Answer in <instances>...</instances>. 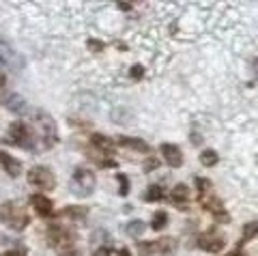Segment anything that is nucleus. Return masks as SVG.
Listing matches in <instances>:
<instances>
[{"mask_svg": "<svg viewBox=\"0 0 258 256\" xmlns=\"http://www.w3.org/2000/svg\"><path fill=\"white\" fill-rule=\"evenodd\" d=\"M224 245H226V237L220 233H203L198 237V247L203 252L215 254V252H220Z\"/></svg>", "mask_w": 258, "mask_h": 256, "instance_id": "8", "label": "nucleus"}, {"mask_svg": "<svg viewBox=\"0 0 258 256\" xmlns=\"http://www.w3.org/2000/svg\"><path fill=\"white\" fill-rule=\"evenodd\" d=\"M258 235V222H249V224H245L243 226V235H241V239H239V247L243 245V243H247V241H252V239Z\"/></svg>", "mask_w": 258, "mask_h": 256, "instance_id": "17", "label": "nucleus"}, {"mask_svg": "<svg viewBox=\"0 0 258 256\" xmlns=\"http://www.w3.org/2000/svg\"><path fill=\"white\" fill-rule=\"evenodd\" d=\"M151 254H159V239L157 241H144L138 245V256H151Z\"/></svg>", "mask_w": 258, "mask_h": 256, "instance_id": "19", "label": "nucleus"}, {"mask_svg": "<svg viewBox=\"0 0 258 256\" xmlns=\"http://www.w3.org/2000/svg\"><path fill=\"white\" fill-rule=\"evenodd\" d=\"M22 67V56L13 50L7 41H0V69L15 71Z\"/></svg>", "mask_w": 258, "mask_h": 256, "instance_id": "7", "label": "nucleus"}, {"mask_svg": "<svg viewBox=\"0 0 258 256\" xmlns=\"http://www.w3.org/2000/svg\"><path fill=\"white\" fill-rule=\"evenodd\" d=\"M0 222L5 224V226H9L11 230H24L28 226V213L26 209L22 207V203H5L3 207H0Z\"/></svg>", "mask_w": 258, "mask_h": 256, "instance_id": "1", "label": "nucleus"}, {"mask_svg": "<svg viewBox=\"0 0 258 256\" xmlns=\"http://www.w3.org/2000/svg\"><path fill=\"white\" fill-rule=\"evenodd\" d=\"M196 187H198L200 194H207V191L211 189V183H209L207 179H203V177H198V179H196Z\"/></svg>", "mask_w": 258, "mask_h": 256, "instance_id": "25", "label": "nucleus"}, {"mask_svg": "<svg viewBox=\"0 0 258 256\" xmlns=\"http://www.w3.org/2000/svg\"><path fill=\"white\" fill-rule=\"evenodd\" d=\"M3 106L9 110V112H15V114H22V116H26V114H32L30 112V106H28V101L22 97V95L18 93H9V95H5L3 99Z\"/></svg>", "mask_w": 258, "mask_h": 256, "instance_id": "9", "label": "nucleus"}, {"mask_svg": "<svg viewBox=\"0 0 258 256\" xmlns=\"http://www.w3.org/2000/svg\"><path fill=\"white\" fill-rule=\"evenodd\" d=\"M24 254H26L24 250H9V252H5L3 256H24Z\"/></svg>", "mask_w": 258, "mask_h": 256, "instance_id": "29", "label": "nucleus"}, {"mask_svg": "<svg viewBox=\"0 0 258 256\" xmlns=\"http://www.w3.org/2000/svg\"><path fill=\"white\" fill-rule=\"evenodd\" d=\"M110 256H132V254H129V250H125V247H120V250L112 247V250H110Z\"/></svg>", "mask_w": 258, "mask_h": 256, "instance_id": "27", "label": "nucleus"}, {"mask_svg": "<svg viewBox=\"0 0 258 256\" xmlns=\"http://www.w3.org/2000/svg\"><path fill=\"white\" fill-rule=\"evenodd\" d=\"M47 243H50L52 247H56V250H64V247H71L76 241V235L71 233L69 228L64 226H50L47 228Z\"/></svg>", "mask_w": 258, "mask_h": 256, "instance_id": "5", "label": "nucleus"}, {"mask_svg": "<svg viewBox=\"0 0 258 256\" xmlns=\"http://www.w3.org/2000/svg\"><path fill=\"white\" fill-rule=\"evenodd\" d=\"M159 166V162H157V159H147V164H144V170H147V172H151L153 170V168H157Z\"/></svg>", "mask_w": 258, "mask_h": 256, "instance_id": "28", "label": "nucleus"}, {"mask_svg": "<svg viewBox=\"0 0 258 256\" xmlns=\"http://www.w3.org/2000/svg\"><path fill=\"white\" fill-rule=\"evenodd\" d=\"M217 162H220V155H217L213 149H205L203 153H200V164H203V166L211 168V166H215Z\"/></svg>", "mask_w": 258, "mask_h": 256, "instance_id": "20", "label": "nucleus"}, {"mask_svg": "<svg viewBox=\"0 0 258 256\" xmlns=\"http://www.w3.org/2000/svg\"><path fill=\"white\" fill-rule=\"evenodd\" d=\"M118 191H120V196H127L129 194V177L127 174H118Z\"/></svg>", "mask_w": 258, "mask_h": 256, "instance_id": "23", "label": "nucleus"}, {"mask_svg": "<svg viewBox=\"0 0 258 256\" xmlns=\"http://www.w3.org/2000/svg\"><path fill=\"white\" fill-rule=\"evenodd\" d=\"M166 224H168V213L166 211H157L155 215H153V220H151V228L153 230H161V228H166Z\"/></svg>", "mask_w": 258, "mask_h": 256, "instance_id": "22", "label": "nucleus"}, {"mask_svg": "<svg viewBox=\"0 0 258 256\" xmlns=\"http://www.w3.org/2000/svg\"><path fill=\"white\" fill-rule=\"evenodd\" d=\"M116 142H118L120 147H125V149L138 151V153H149V151H151V147H149L144 140H140V138H129V136H118Z\"/></svg>", "mask_w": 258, "mask_h": 256, "instance_id": "14", "label": "nucleus"}, {"mask_svg": "<svg viewBox=\"0 0 258 256\" xmlns=\"http://www.w3.org/2000/svg\"><path fill=\"white\" fill-rule=\"evenodd\" d=\"M28 183L30 185H35V187H39V189L50 191V189L56 187V177H54V172L50 170V168L35 166V168H30L28 170Z\"/></svg>", "mask_w": 258, "mask_h": 256, "instance_id": "4", "label": "nucleus"}, {"mask_svg": "<svg viewBox=\"0 0 258 256\" xmlns=\"http://www.w3.org/2000/svg\"><path fill=\"white\" fill-rule=\"evenodd\" d=\"M60 213L67 220H84L88 215V209H86V207H82V205H69V207H64Z\"/></svg>", "mask_w": 258, "mask_h": 256, "instance_id": "16", "label": "nucleus"}, {"mask_svg": "<svg viewBox=\"0 0 258 256\" xmlns=\"http://www.w3.org/2000/svg\"><path fill=\"white\" fill-rule=\"evenodd\" d=\"M86 45H88V50H91V52H101L103 47H106V43L99 41V39H88Z\"/></svg>", "mask_w": 258, "mask_h": 256, "instance_id": "24", "label": "nucleus"}, {"mask_svg": "<svg viewBox=\"0 0 258 256\" xmlns=\"http://www.w3.org/2000/svg\"><path fill=\"white\" fill-rule=\"evenodd\" d=\"M170 196H172L170 201H172L176 207H181V209H185V207L189 205V187L185 185V183H179V185L172 189Z\"/></svg>", "mask_w": 258, "mask_h": 256, "instance_id": "15", "label": "nucleus"}, {"mask_svg": "<svg viewBox=\"0 0 258 256\" xmlns=\"http://www.w3.org/2000/svg\"><path fill=\"white\" fill-rule=\"evenodd\" d=\"M95 185H97V179L93 170H88V168H78L69 183V187L76 196H91L95 191Z\"/></svg>", "mask_w": 258, "mask_h": 256, "instance_id": "2", "label": "nucleus"}, {"mask_svg": "<svg viewBox=\"0 0 258 256\" xmlns=\"http://www.w3.org/2000/svg\"><path fill=\"white\" fill-rule=\"evenodd\" d=\"M62 256H80V254H76V252H67V254H62Z\"/></svg>", "mask_w": 258, "mask_h": 256, "instance_id": "33", "label": "nucleus"}, {"mask_svg": "<svg viewBox=\"0 0 258 256\" xmlns=\"http://www.w3.org/2000/svg\"><path fill=\"white\" fill-rule=\"evenodd\" d=\"M5 86V76H0V89H3Z\"/></svg>", "mask_w": 258, "mask_h": 256, "instance_id": "32", "label": "nucleus"}, {"mask_svg": "<svg viewBox=\"0 0 258 256\" xmlns=\"http://www.w3.org/2000/svg\"><path fill=\"white\" fill-rule=\"evenodd\" d=\"M161 155H164V159L172 168H181L183 166V153H181V149L176 147V145H172V142H164V145H161Z\"/></svg>", "mask_w": 258, "mask_h": 256, "instance_id": "11", "label": "nucleus"}, {"mask_svg": "<svg viewBox=\"0 0 258 256\" xmlns=\"http://www.w3.org/2000/svg\"><path fill=\"white\" fill-rule=\"evenodd\" d=\"M91 147L97 149V151H101V153H106V155H112L116 151L114 140L108 138V136H103V134H93L91 136Z\"/></svg>", "mask_w": 258, "mask_h": 256, "instance_id": "12", "label": "nucleus"}, {"mask_svg": "<svg viewBox=\"0 0 258 256\" xmlns=\"http://www.w3.org/2000/svg\"><path fill=\"white\" fill-rule=\"evenodd\" d=\"M226 256H245V254L241 252V250H235V252H230V254H226Z\"/></svg>", "mask_w": 258, "mask_h": 256, "instance_id": "31", "label": "nucleus"}, {"mask_svg": "<svg viewBox=\"0 0 258 256\" xmlns=\"http://www.w3.org/2000/svg\"><path fill=\"white\" fill-rule=\"evenodd\" d=\"M200 205H203V209H207L217 222H230V215L226 211L224 203L220 201V196L209 194V191L207 194H200Z\"/></svg>", "mask_w": 258, "mask_h": 256, "instance_id": "6", "label": "nucleus"}, {"mask_svg": "<svg viewBox=\"0 0 258 256\" xmlns=\"http://www.w3.org/2000/svg\"><path fill=\"white\" fill-rule=\"evenodd\" d=\"M0 166L5 168V172L9 174V177H20L22 174V164L13 155L7 153V151H0Z\"/></svg>", "mask_w": 258, "mask_h": 256, "instance_id": "13", "label": "nucleus"}, {"mask_svg": "<svg viewBox=\"0 0 258 256\" xmlns=\"http://www.w3.org/2000/svg\"><path fill=\"white\" fill-rule=\"evenodd\" d=\"M132 3H118V9H123V11H129V9H132Z\"/></svg>", "mask_w": 258, "mask_h": 256, "instance_id": "30", "label": "nucleus"}, {"mask_svg": "<svg viewBox=\"0 0 258 256\" xmlns=\"http://www.w3.org/2000/svg\"><path fill=\"white\" fill-rule=\"evenodd\" d=\"M129 76H132V80H140L144 76V67L142 65H132V69H129Z\"/></svg>", "mask_w": 258, "mask_h": 256, "instance_id": "26", "label": "nucleus"}, {"mask_svg": "<svg viewBox=\"0 0 258 256\" xmlns=\"http://www.w3.org/2000/svg\"><path fill=\"white\" fill-rule=\"evenodd\" d=\"M9 134H11V138H13V142L18 147L35 151V145H32V142L39 140V136H37V132L32 130L30 125H26V123H11Z\"/></svg>", "mask_w": 258, "mask_h": 256, "instance_id": "3", "label": "nucleus"}, {"mask_svg": "<svg viewBox=\"0 0 258 256\" xmlns=\"http://www.w3.org/2000/svg\"><path fill=\"white\" fill-rule=\"evenodd\" d=\"M161 198H164V189H161L159 185H151L147 189V194H144V201L147 203H159Z\"/></svg>", "mask_w": 258, "mask_h": 256, "instance_id": "21", "label": "nucleus"}, {"mask_svg": "<svg viewBox=\"0 0 258 256\" xmlns=\"http://www.w3.org/2000/svg\"><path fill=\"white\" fill-rule=\"evenodd\" d=\"M144 228H147V224H144L142 220H132V222H129L127 224V226H125V230H127V235L129 237H140L142 233H144Z\"/></svg>", "mask_w": 258, "mask_h": 256, "instance_id": "18", "label": "nucleus"}, {"mask_svg": "<svg viewBox=\"0 0 258 256\" xmlns=\"http://www.w3.org/2000/svg\"><path fill=\"white\" fill-rule=\"evenodd\" d=\"M30 205L35 207V211L41 215V218H50V215H54V203L43 194H32Z\"/></svg>", "mask_w": 258, "mask_h": 256, "instance_id": "10", "label": "nucleus"}]
</instances>
